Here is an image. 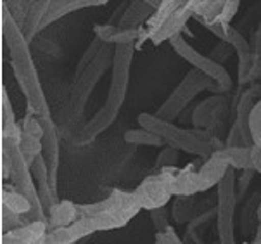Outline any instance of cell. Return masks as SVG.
<instances>
[{
	"label": "cell",
	"mask_w": 261,
	"mask_h": 244,
	"mask_svg": "<svg viewBox=\"0 0 261 244\" xmlns=\"http://www.w3.org/2000/svg\"><path fill=\"white\" fill-rule=\"evenodd\" d=\"M78 220H80V205L69 201V199H63V201L56 203L50 208V211L47 213L48 230L69 227V225H73Z\"/></svg>",
	"instance_id": "cell-21"
},
{
	"label": "cell",
	"mask_w": 261,
	"mask_h": 244,
	"mask_svg": "<svg viewBox=\"0 0 261 244\" xmlns=\"http://www.w3.org/2000/svg\"><path fill=\"white\" fill-rule=\"evenodd\" d=\"M178 168H168V170H156V174L149 175L140 182L134 190L135 201L142 210L154 211L165 208L173 198V179Z\"/></svg>",
	"instance_id": "cell-9"
},
{
	"label": "cell",
	"mask_w": 261,
	"mask_h": 244,
	"mask_svg": "<svg viewBox=\"0 0 261 244\" xmlns=\"http://www.w3.org/2000/svg\"><path fill=\"white\" fill-rule=\"evenodd\" d=\"M213 244H220V242H218V241H216V242H213Z\"/></svg>",
	"instance_id": "cell-44"
},
{
	"label": "cell",
	"mask_w": 261,
	"mask_h": 244,
	"mask_svg": "<svg viewBox=\"0 0 261 244\" xmlns=\"http://www.w3.org/2000/svg\"><path fill=\"white\" fill-rule=\"evenodd\" d=\"M228 170H232L227 161L220 156L218 151L211 154L210 158L204 161V165L197 170V177H199V182H201V187L202 190H210L211 187L218 185L220 182L225 179V175L228 174Z\"/></svg>",
	"instance_id": "cell-20"
},
{
	"label": "cell",
	"mask_w": 261,
	"mask_h": 244,
	"mask_svg": "<svg viewBox=\"0 0 261 244\" xmlns=\"http://www.w3.org/2000/svg\"><path fill=\"white\" fill-rule=\"evenodd\" d=\"M19 151L23 154V158L26 159V163L32 166L37 161V158L43 154V139H38V137H32V135H23V139L19 142Z\"/></svg>",
	"instance_id": "cell-28"
},
{
	"label": "cell",
	"mask_w": 261,
	"mask_h": 244,
	"mask_svg": "<svg viewBox=\"0 0 261 244\" xmlns=\"http://www.w3.org/2000/svg\"><path fill=\"white\" fill-rule=\"evenodd\" d=\"M126 144L132 145H149V148H159V145L165 144V140L161 137H158L152 132L145 130V128H130L123 135Z\"/></svg>",
	"instance_id": "cell-27"
},
{
	"label": "cell",
	"mask_w": 261,
	"mask_h": 244,
	"mask_svg": "<svg viewBox=\"0 0 261 244\" xmlns=\"http://www.w3.org/2000/svg\"><path fill=\"white\" fill-rule=\"evenodd\" d=\"M95 230L92 227L90 220L80 218L78 222H74L73 225H69V227L48 230L42 244H74V242H78L80 239L92 236Z\"/></svg>",
	"instance_id": "cell-17"
},
{
	"label": "cell",
	"mask_w": 261,
	"mask_h": 244,
	"mask_svg": "<svg viewBox=\"0 0 261 244\" xmlns=\"http://www.w3.org/2000/svg\"><path fill=\"white\" fill-rule=\"evenodd\" d=\"M170 45L173 47V51L182 57L184 61L192 66V69L201 71L202 75H206L207 78H211L213 82L218 85L222 95L228 94L233 88V80L228 75V71L223 68L222 64L215 63L211 57H207L204 54H201L199 51H196L187 40L184 38V35H178L170 42Z\"/></svg>",
	"instance_id": "cell-10"
},
{
	"label": "cell",
	"mask_w": 261,
	"mask_h": 244,
	"mask_svg": "<svg viewBox=\"0 0 261 244\" xmlns=\"http://www.w3.org/2000/svg\"><path fill=\"white\" fill-rule=\"evenodd\" d=\"M48 6H50V0H30V7H28V14H26V21L21 28L24 38L28 42L37 37L42 32V23L47 16Z\"/></svg>",
	"instance_id": "cell-22"
},
{
	"label": "cell",
	"mask_w": 261,
	"mask_h": 244,
	"mask_svg": "<svg viewBox=\"0 0 261 244\" xmlns=\"http://www.w3.org/2000/svg\"><path fill=\"white\" fill-rule=\"evenodd\" d=\"M11 168H12V158L9 154L7 149L0 148V174H2V179H11Z\"/></svg>",
	"instance_id": "cell-41"
},
{
	"label": "cell",
	"mask_w": 261,
	"mask_h": 244,
	"mask_svg": "<svg viewBox=\"0 0 261 244\" xmlns=\"http://www.w3.org/2000/svg\"><path fill=\"white\" fill-rule=\"evenodd\" d=\"M43 127V158L50 174L52 189L57 192V172H59V130L50 118H38Z\"/></svg>",
	"instance_id": "cell-12"
},
{
	"label": "cell",
	"mask_w": 261,
	"mask_h": 244,
	"mask_svg": "<svg viewBox=\"0 0 261 244\" xmlns=\"http://www.w3.org/2000/svg\"><path fill=\"white\" fill-rule=\"evenodd\" d=\"M239 6H241L239 0H225V6L222 9V12H220V16L216 17V21H218V23H223V25H230L233 19V16L237 14Z\"/></svg>",
	"instance_id": "cell-38"
},
{
	"label": "cell",
	"mask_w": 261,
	"mask_h": 244,
	"mask_svg": "<svg viewBox=\"0 0 261 244\" xmlns=\"http://www.w3.org/2000/svg\"><path fill=\"white\" fill-rule=\"evenodd\" d=\"M134 54H135V45H119L114 48L113 75H111V82H109V90L108 95H106L104 106L94 114V118L88 119L83 127H80L76 135L73 137L76 145H87L90 142H94L104 130H108L116 121L119 109L125 104L128 87H130Z\"/></svg>",
	"instance_id": "cell-2"
},
{
	"label": "cell",
	"mask_w": 261,
	"mask_h": 244,
	"mask_svg": "<svg viewBox=\"0 0 261 244\" xmlns=\"http://www.w3.org/2000/svg\"><path fill=\"white\" fill-rule=\"evenodd\" d=\"M189 19H192V12H190V7H189V0H185L182 6L178 7V11H175V14L171 16L149 40L154 45H161L163 42H171L175 37L182 35V30H185Z\"/></svg>",
	"instance_id": "cell-14"
},
{
	"label": "cell",
	"mask_w": 261,
	"mask_h": 244,
	"mask_svg": "<svg viewBox=\"0 0 261 244\" xmlns=\"http://www.w3.org/2000/svg\"><path fill=\"white\" fill-rule=\"evenodd\" d=\"M261 101V83H254L246 88L241 95L236 97L232 106L233 123L230 127L228 137L225 140V148H249L253 145V135H251L249 118L254 106Z\"/></svg>",
	"instance_id": "cell-8"
},
{
	"label": "cell",
	"mask_w": 261,
	"mask_h": 244,
	"mask_svg": "<svg viewBox=\"0 0 261 244\" xmlns=\"http://www.w3.org/2000/svg\"><path fill=\"white\" fill-rule=\"evenodd\" d=\"M106 0H50L47 16L42 23V30L48 28L52 23L63 19L64 16L71 14V12L82 11L87 7H97V6H106Z\"/></svg>",
	"instance_id": "cell-18"
},
{
	"label": "cell",
	"mask_w": 261,
	"mask_h": 244,
	"mask_svg": "<svg viewBox=\"0 0 261 244\" xmlns=\"http://www.w3.org/2000/svg\"><path fill=\"white\" fill-rule=\"evenodd\" d=\"M0 201H2L4 208H7L9 211L16 213V215H21V216H26V218H28L30 213H32V205H30V201L21 192H17L12 184L2 185V190H0Z\"/></svg>",
	"instance_id": "cell-24"
},
{
	"label": "cell",
	"mask_w": 261,
	"mask_h": 244,
	"mask_svg": "<svg viewBox=\"0 0 261 244\" xmlns=\"http://www.w3.org/2000/svg\"><path fill=\"white\" fill-rule=\"evenodd\" d=\"M137 121L140 128H145L161 137L170 148L194 154V156L210 158L213 153L225 148V142L220 140V137L215 135L213 132L199 130V128H180L173 121L159 119L156 114L140 113L137 116Z\"/></svg>",
	"instance_id": "cell-3"
},
{
	"label": "cell",
	"mask_w": 261,
	"mask_h": 244,
	"mask_svg": "<svg viewBox=\"0 0 261 244\" xmlns=\"http://www.w3.org/2000/svg\"><path fill=\"white\" fill-rule=\"evenodd\" d=\"M227 165L232 170H253V159H251V145L249 148H223L218 151Z\"/></svg>",
	"instance_id": "cell-25"
},
{
	"label": "cell",
	"mask_w": 261,
	"mask_h": 244,
	"mask_svg": "<svg viewBox=\"0 0 261 244\" xmlns=\"http://www.w3.org/2000/svg\"><path fill=\"white\" fill-rule=\"evenodd\" d=\"M161 2H150V0H132L128 2L126 11L123 12L121 19L118 21L119 28H142L152 17Z\"/></svg>",
	"instance_id": "cell-16"
},
{
	"label": "cell",
	"mask_w": 261,
	"mask_h": 244,
	"mask_svg": "<svg viewBox=\"0 0 261 244\" xmlns=\"http://www.w3.org/2000/svg\"><path fill=\"white\" fill-rule=\"evenodd\" d=\"M142 208L137 205L134 192L114 189L108 198L99 203L80 205V218L90 220L95 232L121 229Z\"/></svg>",
	"instance_id": "cell-4"
},
{
	"label": "cell",
	"mask_w": 261,
	"mask_h": 244,
	"mask_svg": "<svg viewBox=\"0 0 261 244\" xmlns=\"http://www.w3.org/2000/svg\"><path fill=\"white\" fill-rule=\"evenodd\" d=\"M223 6H225V0H189L192 17L199 25H207L216 21V17L220 16Z\"/></svg>",
	"instance_id": "cell-23"
},
{
	"label": "cell",
	"mask_w": 261,
	"mask_h": 244,
	"mask_svg": "<svg viewBox=\"0 0 261 244\" xmlns=\"http://www.w3.org/2000/svg\"><path fill=\"white\" fill-rule=\"evenodd\" d=\"M47 232V222H30L23 227L2 234V242L0 244H42Z\"/></svg>",
	"instance_id": "cell-19"
},
{
	"label": "cell",
	"mask_w": 261,
	"mask_h": 244,
	"mask_svg": "<svg viewBox=\"0 0 261 244\" xmlns=\"http://www.w3.org/2000/svg\"><path fill=\"white\" fill-rule=\"evenodd\" d=\"M251 159H253V170L261 175V148L258 145H251Z\"/></svg>",
	"instance_id": "cell-42"
},
{
	"label": "cell",
	"mask_w": 261,
	"mask_h": 244,
	"mask_svg": "<svg viewBox=\"0 0 261 244\" xmlns=\"http://www.w3.org/2000/svg\"><path fill=\"white\" fill-rule=\"evenodd\" d=\"M244 244H261V222H258V227H256L254 239L251 242H244Z\"/></svg>",
	"instance_id": "cell-43"
},
{
	"label": "cell",
	"mask_w": 261,
	"mask_h": 244,
	"mask_svg": "<svg viewBox=\"0 0 261 244\" xmlns=\"http://www.w3.org/2000/svg\"><path fill=\"white\" fill-rule=\"evenodd\" d=\"M154 244H184V241L178 237L176 230L173 227H170V229L163 230V232H156Z\"/></svg>",
	"instance_id": "cell-40"
},
{
	"label": "cell",
	"mask_w": 261,
	"mask_h": 244,
	"mask_svg": "<svg viewBox=\"0 0 261 244\" xmlns=\"http://www.w3.org/2000/svg\"><path fill=\"white\" fill-rule=\"evenodd\" d=\"M227 106L228 101L225 99V95L207 97L192 111V125L199 130H210L216 135V128L225 121L223 114Z\"/></svg>",
	"instance_id": "cell-11"
},
{
	"label": "cell",
	"mask_w": 261,
	"mask_h": 244,
	"mask_svg": "<svg viewBox=\"0 0 261 244\" xmlns=\"http://www.w3.org/2000/svg\"><path fill=\"white\" fill-rule=\"evenodd\" d=\"M204 90L215 92V95H222L218 85H216L213 80L207 78L206 75H202L201 71L190 69L184 77L182 82L175 87V90L171 92L170 97L159 106V109L154 114H156L159 119L173 121V119L178 118V114L184 113V109L192 103L194 97H197Z\"/></svg>",
	"instance_id": "cell-6"
},
{
	"label": "cell",
	"mask_w": 261,
	"mask_h": 244,
	"mask_svg": "<svg viewBox=\"0 0 261 244\" xmlns=\"http://www.w3.org/2000/svg\"><path fill=\"white\" fill-rule=\"evenodd\" d=\"M178 163V151L166 145L165 149L159 153L156 159V170H168V168H176Z\"/></svg>",
	"instance_id": "cell-34"
},
{
	"label": "cell",
	"mask_w": 261,
	"mask_h": 244,
	"mask_svg": "<svg viewBox=\"0 0 261 244\" xmlns=\"http://www.w3.org/2000/svg\"><path fill=\"white\" fill-rule=\"evenodd\" d=\"M114 48L113 45H106L100 48L99 56L82 75L74 77V83L71 87V94H69L68 104L63 111V118L66 123H73L82 116V113L87 108L88 99L92 97L95 90V85L102 80L106 71L113 66L114 61Z\"/></svg>",
	"instance_id": "cell-5"
},
{
	"label": "cell",
	"mask_w": 261,
	"mask_h": 244,
	"mask_svg": "<svg viewBox=\"0 0 261 244\" xmlns=\"http://www.w3.org/2000/svg\"><path fill=\"white\" fill-rule=\"evenodd\" d=\"M150 220H152V225H154V229H156V232H163V230L171 227L170 225V213H168L166 206L150 211Z\"/></svg>",
	"instance_id": "cell-36"
},
{
	"label": "cell",
	"mask_w": 261,
	"mask_h": 244,
	"mask_svg": "<svg viewBox=\"0 0 261 244\" xmlns=\"http://www.w3.org/2000/svg\"><path fill=\"white\" fill-rule=\"evenodd\" d=\"M196 205L197 201L194 196H180L175 199L173 206H171V216H173L176 225L190 224L196 218Z\"/></svg>",
	"instance_id": "cell-26"
},
{
	"label": "cell",
	"mask_w": 261,
	"mask_h": 244,
	"mask_svg": "<svg viewBox=\"0 0 261 244\" xmlns=\"http://www.w3.org/2000/svg\"><path fill=\"white\" fill-rule=\"evenodd\" d=\"M95 37L106 45H137L140 38V28H119L114 25H95Z\"/></svg>",
	"instance_id": "cell-15"
},
{
	"label": "cell",
	"mask_w": 261,
	"mask_h": 244,
	"mask_svg": "<svg viewBox=\"0 0 261 244\" xmlns=\"http://www.w3.org/2000/svg\"><path fill=\"white\" fill-rule=\"evenodd\" d=\"M236 206L237 175L236 170H228L225 179L216 185V234H218L220 244H237Z\"/></svg>",
	"instance_id": "cell-7"
},
{
	"label": "cell",
	"mask_w": 261,
	"mask_h": 244,
	"mask_svg": "<svg viewBox=\"0 0 261 244\" xmlns=\"http://www.w3.org/2000/svg\"><path fill=\"white\" fill-rule=\"evenodd\" d=\"M102 47H104V43L100 42V40L97 38V37H94V40L88 43V47L85 48V52H83V56L80 57V61H78V64H76V71H74V77L82 75L83 71L88 68V66L94 63L95 57L99 56V52H100V48H102Z\"/></svg>",
	"instance_id": "cell-30"
},
{
	"label": "cell",
	"mask_w": 261,
	"mask_h": 244,
	"mask_svg": "<svg viewBox=\"0 0 261 244\" xmlns=\"http://www.w3.org/2000/svg\"><path fill=\"white\" fill-rule=\"evenodd\" d=\"M2 6L7 9V12L11 14L12 19L16 21V25L19 28H23L26 14H28V7H30V0H4Z\"/></svg>",
	"instance_id": "cell-31"
},
{
	"label": "cell",
	"mask_w": 261,
	"mask_h": 244,
	"mask_svg": "<svg viewBox=\"0 0 261 244\" xmlns=\"http://www.w3.org/2000/svg\"><path fill=\"white\" fill-rule=\"evenodd\" d=\"M0 121H2V130L16 125V114L12 109L11 99H9V92L6 87L0 88Z\"/></svg>",
	"instance_id": "cell-32"
},
{
	"label": "cell",
	"mask_w": 261,
	"mask_h": 244,
	"mask_svg": "<svg viewBox=\"0 0 261 244\" xmlns=\"http://www.w3.org/2000/svg\"><path fill=\"white\" fill-rule=\"evenodd\" d=\"M227 43H230L237 52V85L239 88H242L247 85V77H249L251 66H253V45L233 26H230L228 30Z\"/></svg>",
	"instance_id": "cell-13"
},
{
	"label": "cell",
	"mask_w": 261,
	"mask_h": 244,
	"mask_svg": "<svg viewBox=\"0 0 261 244\" xmlns=\"http://www.w3.org/2000/svg\"><path fill=\"white\" fill-rule=\"evenodd\" d=\"M232 52H233V47L230 45V43H227V42H220L218 45L215 47V51L211 52V59L215 61V63H218V64H222V63H225V61L228 59L230 56H232ZM223 66V64H222Z\"/></svg>",
	"instance_id": "cell-39"
},
{
	"label": "cell",
	"mask_w": 261,
	"mask_h": 244,
	"mask_svg": "<svg viewBox=\"0 0 261 244\" xmlns=\"http://www.w3.org/2000/svg\"><path fill=\"white\" fill-rule=\"evenodd\" d=\"M0 17H2L0 21L2 37L9 51V59H11L9 63L12 66L16 82L26 99V109H32L38 118H50V108H48L37 66L30 52V42L24 38L21 28L16 25V21L4 6L0 7Z\"/></svg>",
	"instance_id": "cell-1"
},
{
	"label": "cell",
	"mask_w": 261,
	"mask_h": 244,
	"mask_svg": "<svg viewBox=\"0 0 261 244\" xmlns=\"http://www.w3.org/2000/svg\"><path fill=\"white\" fill-rule=\"evenodd\" d=\"M0 224H2V234H7L14 229H19L23 225L30 224V220L26 216L16 215V213L9 211L7 208L0 206Z\"/></svg>",
	"instance_id": "cell-33"
},
{
	"label": "cell",
	"mask_w": 261,
	"mask_h": 244,
	"mask_svg": "<svg viewBox=\"0 0 261 244\" xmlns=\"http://www.w3.org/2000/svg\"><path fill=\"white\" fill-rule=\"evenodd\" d=\"M253 66H251L249 77H247V85H254L261 82V21L254 32L253 38Z\"/></svg>",
	"instance_id": "cell-29"
},
{
	"label": "cell",
	"mask_w": 261,
	"mask_h": 244,
	"mask_svg": "<svg viewBox=\"0 0 261 244\" xmlns=\"http://www.w3.org/2000/svg\"><path fill=\"white\" fill-rule=\"evenodd\" d=\"M251 135H253V144L261 148V101L254 106L253 113L249 118Z\"/></svg>",
	"instance_id": "cell-35"
},
{
	"label": "cell",
	"mask_w": 261,
	"mask_h": 244,
	"mask_svg": "<svg viewBox=\"0 0 261 244\" xmlns=\"http://www.w3.org/2000/svg\"><path fill=\"white\" fill-rule=\"evenodd\" d=\"M254 174H256L254 170H244L237 177V203L244 199L247 189H249L251 182L254 179Z\"/></svg>",
	"instance_id": "cell-37"
}]
</instances>
